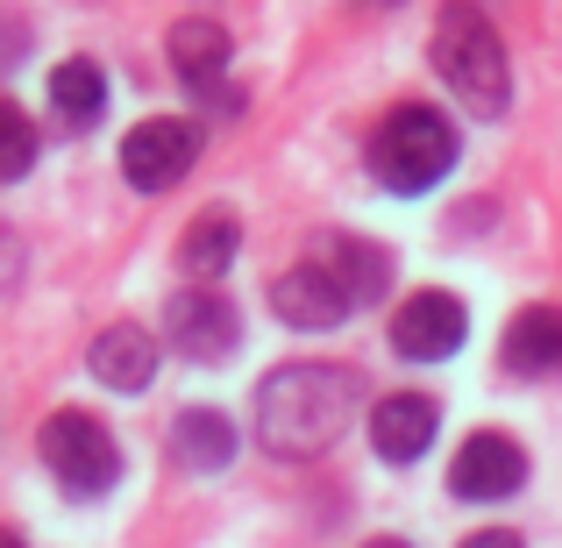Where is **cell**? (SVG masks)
I'll return each mask as SVG.
<instances>
[{"label": "cell", "instance_id": "13", "mask_svg": "<svg viewBox=\"0 0 562 548\" xmlns=\"http://www.w3.org/2000/svg\"><path fill=\"white\" fill-rule=\"evenodd\" d=\"M235 449H243V441H235V421L228 413H214V406H186L179 421H171V456H179L186 470H228L235 463Z\"/></svg>", "mask_w": 562, "mask_h": 548}, {"label": "cell", "instance_id": "12", "mask_svg": "<svg viewBox=\"0 0 562 548\" xmlns=\"http://www.w3.org/2000/svg\"><path fill=\"white\" fill-rule=\"evenodd\" d=\"M228 29L221 22H206V14H186V22H171V36H165V57H171V71L192 86V93H206V86L228 71Z\"/></svg>", "mask_w": 562, "mask_h": 548}, {"label": "cell", "instance_id": "5", "mask_svg": "<svg viewBox=\"0 0 562 548\" xmlns=\"http://www.w3.org/2000/svg\"><path fill=\"white\" fill-rule=\"evenodd\" d=\"M192 157H200V128L157 114V122H136L122 136V179L136 192H171L192 171Z\"/></svg>", "mask_w": 562, "mask_h": 548}, {"label": "cell", "instance_id": "18", "mask_svg": "<svg viewBox=\"0 0 562 548\" xmlns=\"http://www.w3.org/2000/svg\"><path fill=\"white\" fill-rule=\"evenodd\" d=\"M29 165H36V122L14 100H0V186H14Z\"/></svg>", "mask_w": 562, "mask_h": 548}, {"label": "cell", "instance_id": "14", "mask_svg": "<svg viewBox=\"0 0 562 548\" xmlns=\"http://www.w3.org/2000/svg\"><path fill=\"white\" fill-rule=\"evenodd\" d=\"M506 370L520 378H555L562 370V306H527L506 328Z\"/></svg>", "mask_w": 562, "mask_h": 548}, {"label": "cell", "instance_id": "20", "mask_svg": "<svg viewBox=\"0 0 562 548\" xmlns=\"http://www.w3.org/2000/svg\"><path fill=\"white\" fill-rule=\"evenodd\" d=\"M363 548H406V541H398V535H378V541H363Z\"/></svg>", "mask_w": 562, "mask_h": 548}, {"label": "cell", "instance_id": "6", "mask_svg": "<svg viewBox=\"0 0 562 548\" xmlns=\"http://www.w3.org/2000/svg\"><path fill=\"white\" fill-rule=\"evenodd\" d=\"M165 328H171V349H179V357H192V364H228L235 343H243V321H235V306L221 300L214 286L171 292Z\"/></svg>", "mask_w": 562, "mask_h": 548}, {"label": "cell", "instance_id": "1", "mask_svg": "<svg viewBox=\"0 0 562 548\" xmlns=\"http://www.w3.org/2000/svg\"><path fill=\"white\" fill-rule=\"evenodd\" d=\"M363 378L342 364H285L257 384V441L278 463H314L357 421Z\"/></svg>", "mask_w": 562, "mask_h": 548}, {"label": "cell", "instance_id": "21", "mask_svg": "<svg viewBox=\"0 0 562 548\" xmlns=\"http://www.w3.org/2000/svg\"><path fill=\"white\" fill-rule=\"evenodd\" d=\"M0 548H29V541H22V535H8V527H0Z\"/></svg>", "mask_w": 562, "mask_h": 548}, {"label": "cell", "instance_id": "11", "mask_svg": "<svg viewBox=\"0 0 562 548\" xmlns=\"http://www.w3.org/2000/svg\"><path fill=\"white\" fill-rule=\"evenodd\" d=\"M86 370H93L108 392H143V384L157 378V335H143L136 321H114V328L93 335V349H86Z\"/></svg>", "mask_w": 562, "mask_h": 548}, {"label": "cell", "instance_id": "15", "mask_svg": "<svg viewBox=\"0 0 562 548\" xmlns=\"http://www.w3.org/2000/svg\"><path fill=\"white\" fill-rule=\"evenodd\" d=\"M314 257L328 264V271L342 278L349 292H357V306H363V300H378V292H384V278H392V257H384L378 243H363V235H321V243H314Z\"/></svg>", "mask_w": 562, "mask_h": 548}, {"label": "cell", "instance_id": "16", "mask_svg": "<svg viewBox=\"0 0 562 548\" xmlns=\"http://www.w3.org/2000/svg\"><path fill=\"white\" fill-rule=\"evenodd\" d=\"M235 249H243V228H235V214H221V206H206L200 221L186 228V243H179V264L192 278H228V264H235Z\"/></svg>", "mask_w": 562, "mask_h": 548}, {"label": "cell", "instance_id": "8", "mask_svg": "<svg viewBox=\"0 0 562 548\" xmlns=\"http://www.w3.org/2000/svg\"><path fill=\"white\" fill-rule=\"evenodd\" d=\"M271 314L285 321V328H342V321L357 314V292L321 257H306V264H292L285 278H271Z\"/></svg>", "mask_w": 562, "mask_h": 548}, {"label": "cell", "instance_id": "7", "mask_svg": "<svg viewBox=\"0 0 562 548\" xmlns=\"http://www.w3.org/2000/svg\"><path fill=\"white\" fill-rule=\"evenodd\" d=\"M463 335H470V314H463V300H456V292H413V300H398V314H392V349L406 364L456 357V349H463Z\"/></svg>", "mask_w": 562, "mask_h": 548}, {"label": "cell", "instance_id": "3", "mask_svg": "<svg viewBox=\"0 0 562 548\" xmlns=\"http://www.w3.org/2000/svg\"><path fill=\"white\" fill-rule=\"evenodd\" d=\"M449 165H456V128L435 108H420V100L392 108L371 128V179L384 192H427V186H441Z\"/></svg>", "mask_w": 562, "mask_h": 548}, {"label": "cell", "instance_id": "4", "mask_svg": "<svg viewBox=\"0 0 562 548\" xmlns=\"http://www.w3.org/2000/svg\"><path fill=\"white\" fill-rule=\"evenodd\" d=\"M36 449H43L50 478L65 484L71 499H100V492H114V478H122V449H114V435L93 421V413H79V406L50 413L43 435H36Z\"/></svg>", "mask_w": 562, "mask_h": 548}, {"label": "cell", "instance_id": "19", "mask_svg": "<svg viewBox=\"0 0 562 548\" xmlns=\"http://www.w3.org/2000/svg\"><path fill=\"white\" fill-rule=\"evenodd\" d=\"M463 548H527V541L513 535V527H477V535H470Z\"/></svg>", "mask_w": 562, "mask_h": 548}, {"label": "cell", "instance_id": "17", "mask_svg": "<svg viewBox=\"0 0 562 548\" xmlns=\"http://www.w3.org/2000/svg\"><path fill=\"white\" fill-rule=\"evenodd\" d=\"M100 108H108V79H100V65L65 57V65L50 71V114H57L65 128H93Z\"/></svg>", "mask_w": 562, "mask_h": 548}, {"label": "cell", "instance_id": "9", "mask_svg": "<svg viewBox=\"0 0 562 548\" xmlns=\"http://www.w3.org/2000/svg\"><path fill=\"white\" fill-rule=\"evenodd\" d=\"M527 484V449L513 435H470L456 449V470H449V492L470 499V506H492V499H513Z\"/></svg>", "mask_w": 562, "mask_h": 548}, {"label": "cell", "instance_id": "10", "mask_svg": "<svg viewBox=\"0 0 562 548\" xmlns=\"http://www.w3.org/2000/svg\"><path fill=\"white\" fill-rule=\"evenodd\" d=\"M435 427H441V413L427 392H384L371 406V449L384 463H420L435 449Z\"/></svg>", "mask_w": 562, "mask_h": 548}, {"label": "cell", "instance_id": "2", "mask_svg": "<svg viewBox=\"0 0 562 548\" xmlns=\"http://www.w3.org/2000/svg\"><path fill=\"white\" fill-rule=\"evenodd\" d=\"M435 71L470 114H506V100H513L506 43H498V29L484 22L470 0H449V8L435 14Z\"/></svg>", "mask_w": 562, "mask_h": 548}]
</instances>
